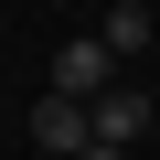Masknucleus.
<instances>
[{"label":"nucleus","instance_id":"5","mask_svg":"<svg viewBox=\"0 0 160 160\" xmlns=\"http://www.w3.org/2000/svg\"><path fill=\"white\" fill-rule=\"evenodd\" d=\"M75 160H128V149H118V139H86V149H75Z\"/></svg>","mask_w":160,"mask_h":160},{"label":"nucleus","instance_id":"2","mask_svg":"<svg viewBox=\"0 0 160 160\" xmlns=\"http://www.w3.org/2000/svg\"><path fill=\"white\" fill-rule=\"evenodd\" d=\"M86 139H96V118H86V96H64V86H53V96L32 107V149H43V160H75Z\"/></svg>","mask_w":160,"mask_h":160},{"label":"nucleus","instance_id":"4","mask_svg":"<svg viewBox=\"0 0 160 160\" xmlns=\"http://www.w3.org/2000/svg\"><path fill=\"white\" fill-rule=\"evenodd\" d=\"M86 118H96V139H118V149H139V139H149V96L128 86V75H118V86H107Z\"/></svg>","mask_w":160,"mask_h":160},{"label":"nucleus","instance_id":"3","mask_svg":"<svg viewBox=\"0 0 160 160\" xmlns=\"http://www.w3.org/2000/svg\"><path fill=\"white\" fill-rule=\"evenodd\" d=\"M96 32H107V53H118V64H139V53L160 43V11H149V0H107Z\"/></svg>","mask_w":160,"mask_h":160},{"label":"nucleus","instance_id":"1","mask_svg":"<svg viewBox=\"0 0 160 160\" xmlns=\"http://www.w3.org/2000/svg\"><path fill=\"white\" fill-rule=\"evenodd\" d=\"M118 75H128V64L107 53V32H75V43H53V86H64V96H86V107H96Z\"/></svg>","mask_w":160,"mask_h":160}]
</instances>
